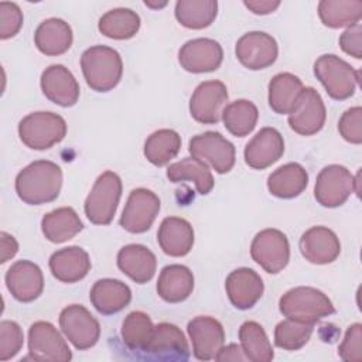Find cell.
Instances as JSON below:
<instances>
[{"label": "cell", "instance_id": "6da1fadb", "mask_svg": "<svg viewBox=\"0 0 362 362\" xmlns=\"http://www.w3.org/2000/svg\"><path fill=\"white\" fill-rule=\"evenodd\" d=\"M62 187V170L49 160H37L24 167L16 177L18 198L28 205H42L58 198Z\"/></svg>", "mask_w": 362, "mask_h": 362}, {"label": "cell", "instance_id": "7a4b0ae2", "mask_svg": "<svg viewBox=\"0 0 362 362\" xmlns=\"http://www.w3.org/2000/svg\"><path fill=\"white\" fill-rule=\"evenodd\" d=\"M81 68L88 86L95 92H109L123 75L120 54L107 45H93L83 51Z\"/></svg>", "mask_w": 362, "mask_h": 362}, {"label": "cell", "instance_id": "3957f363", "mask_svg": "<svg viewBox=\"0 0 362 362\" xmlns=\"http://www.w3.org/2000/svg\"><path fill=\"white\" fill-rule=\"evenodd\" d=\"M279 308L286 318L305 324H315L335 313L328 296L308 286H298L286 291L280 297Z\"/></svg>", "mask_w": 362, "mask_h": 362}, {"label": "cell", "instance_id": "277c9868", "mask_svg": "<svg viewBox=\"0 0 362 362\" xmlns=\"http://www.w3.org/2000/svg\"><path fill=\"white\" fill-rule=\"evenodd\" d=\"M66 123L54 112H34L18 123L20 140L33 150H47L64 140Z\"/></svg>", "mask_w": 362, "mask_h": 362}, {"label": "cell", "instance_id": "5b68a950", "mask_svg": "<svg viewBox=\"0 0 362 362\" xmlns=\"http://www.w3.org/2000/svg\"><path fill=\"white\" fill-rule=\"evenodd\" d=\"M314 75L322 83L329 98L345 100L355 93L359 71L334 54H324L314 62Z\"/></svg>", "mask_w": 362, "mask_h": 362}, {"label": "cell", "instance_id": "8992f818", "mask_svg": "<svg viewBox=\"0 0 362 362\" xmlns=\"http://www.w3.org/2000/svg\"><path fill=\"white\" fill-rule=\"evenodd\" d=\"M122 197V180L113 171L102 173L85 199V215L95 225H109L113 221Z\"/></svg>", "mask_w": 362, "mask_h": 362}, {"label": "cell", "instance_id": "52a82bcc", "mask_svg": "<svg viewBox=\"0 0 362 362\" xmlns=\"http://www.w3.org/2000/svg\"><path fill=\"white\" fill-rule=\"evenodd\" d=\"M352 192L359 195V173L356 177L339 164L324 167L315 180L314 197L325 208H337L346 202Z\"/></svg>", "mask_w": 362, "mask_h": 362}, {"label": "cell", "instance_id": "ba28073f", "mask_svg": "<svg viewBox=\"0 0 362 362\" xmlns=\"http://www.w3.org/2000/svg\"><path fill=\"white\" fill-rule=\"evenodd\" d=\"M188 150L192 157L212 167L218 174H226L235 165V146L218 132H205L194 136L189 140Z\"/></svg>", "mask_w": 362, "mask_h": 362}, {"label": "cell", "instance_id": "9c48e42d", "mask_svg": "<svg viewBox=\"0 0 362 362\" xmlns=\"http://www.w3.org/2000/svg\"><path fill=\"white\" fill-rule=\"evenodd\" d=\"M250 256L266 273L277 274L290 260L288 239L279 229H263L252 240Z\"/></svg>", "mask_w": 362, "mask_h": 362}, {"label": "cell", "instance_id": "30bf717a", "mask_svg": "<svg viewBox=\"0 0 362 362\" xmlns=\"http://www.w3.org/2000/svg\"><path fill=\"white\" fill-rule=\"evenodd\" d=\"M28 354L30 358L40 362H68L72 352L58 332V329L47 321H37L28 329Z\"/></svg>", "mask_w": 362, "mask_h": 362}, {"label": "cell", "instance_id": "8fae6325", "mask_svg": "<svg viewBox=\"0 0 362 362\" xmlns=\"http://www.w3.org/2000/svg\"><path fill=\"white\" fill-rule=\"evenodd\" d=\"M59 327L66 339L79 351L92 348L100 337L99 321L79 304H71L61 311Z\"/></svg>", "mask_w": 362, "mask_h": 362}, {"label": "cell", "instance_id": "7c38bea8", "mask_svg": "<svg viewBox=\"0 0 362 362\" xmlns=\"http://www.w3.org/2000/svg\"><path fill=\"white\" fill-rule=\"evenodd\" d=\"M160 212V198L147 188H136L129 194L120 216V226L130 233L147 232Z\"/></svg>", "mask_w": 362, "mask_h": 362}, {"label": "cell", "instance_id": "4fadbf2b", "mask_svg": "<svg viewBox=\"0 0 362 362\" xmlns=\"http://www.w3.org/2000/svg\"><path fill=\"white\" fill-rule=\"evenodd\" d=\"M235 54L245 68L250 71H260L276 62L279 45L270 34L263 31H250L236 41Z\"/></svg>", "mask_w": 362, "mask_h": 362}, {"label": "cell", "instance_id": "5bb4252c", "mask_svg": "<svg viewBox=\"0 0 362 362\" xmlns=\"http://www.w3.org/2000/svg\"><path fill=\"white\" fill-rule=\"evenodd\" d=\"M226 102V85L221 81H205L195 88L189 99V113L198 123L216 124L222 119Z\"/></svg>", "mask_w": 362, "mask_h": 362}, {"label": "cell", "instance_id": "9a60e30c", "mask_svg": "<svg viewBox=\"0 0 362 362\" xmlns=\"http://www.w3.org/2000/svg\"><path fill=\"white\" fill-rule=\"evenodd\" d=\"M327 119L324 100L318 90L308 86L304 88L294 110L288 115V126L301 136H313L318 133Z\"/></svg>", "mask_w": 362, "mask_h": 362}, {"label": "cell", "instance_id": "2e32d148", "mask_svg": "<svg viewBox=\"0 0 362 362\" xmlns=\"http://www.w3.org/2000/svg\"><path fill=\"white\" fill-rule=\"evenodd\" d=\"M192 354L198 361L215 359L216 354L225 344V331L222 324L209 315H198L187 327Z\"/></svg>", "mask_w": 362, "mask_h": 362}, {"label": "cell", "instance_id": "e0dca14e", "mask_svg": "<svg viewBox=\"0 0 362 362\" xmlns=\"http://www.w3.org/2000/svg\"><path fill=\"white\" fill-rule=\"evenodd\" d=\"M178 61L188 72H212L221 66L223 49L221 44L212 38H194L180 48Z\"/></svg>", "mask_w": 362, "mask_h": 362}, {"label": "cell", "instance_id": "ac0fdd59", "mask_svg": "<svg viewBox=\"0 0 362 362\" xmlns=\"http://www.w3.org/2000/svg\"><path fill=\"white\" fill-rule=\"evenodd\" d=\"M6 286L10 294L20 303L37 300L44 290V276L38 264L30 260L13 263L6 273Z\"/></svg>", "mask_w": 362, "mask_h": 362}, {"label": "cell", "instance_id": "d6986e66", "mask_svg": "<svg viewBox=\"0 0 362 362\" xmlns=\"http://www.w3.org/2000/svg\"><path fill=\"white\" fill-rule=\"evenodd\" d=\"M284 154V140L274 127L260 129L246 144L245 163L253 170H264L279 161Z\"/></svg>", "mask_w": 362, "mask_h": 362}, {"label": "cell", "instance_id": "ffe728a7", "mask_svg": "<svg viewBox=\"0 0 362 362\" xmlns=\"http://www.w3.org/2000/svg\"><path fill=\"white\" fill-rule=\"evenodd\" d=\"M40 83L45 98L58 106L71 107L79 99L81 89L78 81L72 72L61 64L45 68Z\"/></svg>", "mask_w": 362, "mask_h": 362}, {"label": "cell", "instance_id": "44dd1931", "mask_svg": "<svg viewBox=\"0 0 362 362\" xmlns=\"http://www.w3.org/2000/svg\"><path fill=\"white\" fill-rule=\"evenodd\" d=\"M225 290L235 308L249 310L262 298L264 284L262 277L253 269L239 267L228 274Z\"/></svg>", "mask_w": 362, "mask_h": 362}, {"label": "cell", "instance_id": "7402d4cb", "mask_svg": "<svg viewBox=\"0 0 362 362\" xmlns=\"http://www.w3.org/2000/svg\"><path fill=\"white\" fill-rule=\"evenodd\" d=\"M300 252L313 264H328L341 253V243L334 230L327 226H313L300 238Z\"/></svg>", "mask_w": 362, "mask_h": 362}, {"label": "cell", "instance_id": "603a6c76", "mask_svg": "<svg viewBox=\"0 0 362 362\" xmlns=\"http://www.w3.org/2000/svg\"><path fill=\"white\" fill-rule=\"evenodd\" d=\"M144 352L163 361H187L189 358L188 342L182 331L170 322H160L154 327Z\"/></svg>", "mask_w": 362, "mask_h": 362}, {"label": "cell", "instance_id": "cb8c5ba5", "mask_svg": "<svg viewBox=\"0 0 362 362\" xmlns=\"http://www.w3.org/2000/svg\"><path fill=\"white\" fill-rule=\"evenodd\" d=\"M157 242L165 255L182 257L188 255L194 246V229L184 218L167 216L160 223Z\"/></svg>", "mask_w": 362, "mask_h": 362}, {"label": "cell", "instance_id": "d4e9b609", "mask_svg": "<svg viewBox=\"0 0 362 362\" xmlns=\"http://www.w3.org/2000/svg\"><path fill=\"white\" fill-rule=\"evenodd\" d=\"M52 276L62 283H76L90 270L89 255L79 246H68L54 252L48 262Z\"/></svg>", "mask_w": 362, "mask_h": 362}, {"label": "cell", "instance_id": "484cf974", "mask_svg": "<svg viewBox=\"0 0 362 362\" xmlns=\"http://www.w3.org/2000/svg\"><path fill=\"white\" fill-rule=\"evenodd\" d=\"M89 300L98 313L112 315L130 304L132 290L117 279H100L92 286Z\"/></svg>", "mask_w": 362, "mask_h": 362}, {"label": "cell", "instance_id": "4316f807", "mask_svg": "<svg viewBox=\"0 0 362 362\" xmlns=\"http://www.w3.org/2000/svg\"><path fill=\"white\" fill-rule=\"evenodd\" d=\"M117 267L137 284L150 281L157 269L156 255L146 246L132 243L117 253Z\"/></svg>", "mask_w": 362, "mask_h": 362}, {"label": "cell", "instance_id": "83f0119b", "mask_svg": "<svg viewBox=\"0 0 362 362\" xmlns=\"http://www.w3.org/2000/svg\"><path fill=\"white\" fill-rule=\"evenodd\" d=\"M74 41L71 25L62 18L44 20L34 33V42L40 52L48 57H57L66 52Z\"/></svg>", "mask_w": 362, "mask_h": 362}, {"label": "cell", "instance_id": "f1b7e54d", "mask_svg": "<svg viewBox=\"0 0 362 362\" xmlns=\"http://www.w3.org/2000/svg\"><path fill=\"white\" fill-rule=\"evenodd\" d=\"M194 290V274L182 264L163 267L157 280V294L167 303L175 304L187 300Z\"/></svg>", "mask_w": 362, "mask_h": 362}, {"label": "cell", "instance_id": "f546056e", "mask_svg": "<svg viewBox=\"0 0 362 362\" xmlns=\"http://www.w3.org/2000/svg\"><path fill=\"white\" fill-rule=\"evenodd\" d=\"M308 185V173L298 163H287L274 170L267 178V189L281 199L298 197Z\"/></svg>", "mask_w": 362, "mask_h": 362}, {"label": "cell", "instance_id": "4dcf8cb0", "mask_svg": "<svg viewBox=\"0 0 362 362\" xmlns=\"http://www.w3.org/2000/svg\"><path fill=\"white\" fill-rule=\"evenodd\" d=\"M304 86L298 76L290 72H280L269 82V106L277 115H290Z\"/></svg>", "mask_w": 362, "mask_h": 362}, {"label": "cell", "instance_id": "1f68e13d", "mask_svg": "<svg viewBox=\"0 0 362 362\" xmlns=\"http://www.w3.org/2000/svg\"><path fill=\"white\" fill-rule=\"evenodd\" d=\"M83 228L76 211L71 206H61L41 219V230L47 240L52 243H64L76 236Z\"/></svg>", "mask_w": 362, "mask_h": 362}, {"label": "cell", "instance_id": "d6a6232c", "mask_svg": "<svg viewBox=\"0 0 362 362\" xmlns=\"http://www.w3.org/2000/svg\"><path fill=\"white\" fill-rule=\"evenodd\" d=\"M167 178L171 182L191 181L201 195L209 194L215 185L209 167L195 157H185L170 164L167 168Z\"/></svg>", "mask_w": 362, "mask_h": 362}, {"label": "cell", "instance_id": "836d02e7", "mask_svg": "<svg viewBox=\"0 0 362 362\" xmlns=\"http://www.w3.org/2000/svg\"><path fill=\"white\" fill-rule=\"evenodd\" d=\"M318 16L325 27L341 28L358 24L362 17L361 0H321Z\"/></svg>", "mask_w": 362, "mask_h": 362}, {"label": "cell", "instance_id": "e575fe53", "mask_svg": "<svg viewBox=\"0 0 362 362\" xmlns=\"http://www.w3.org/2000/svg\"><path fill=\"white\" fill-rule=\"evenodd\" d=\"M177 21L191 30L209 27L218 14V1L215 0H180L174 10Z\"/></svg>", "mask_w": 362, "mask_h": 362}, {"label": "cell", "instance_id": "d590c367", "mask_svg": "<svg viewBox=\"0 0 362 362\" xmlns=\"http://www.w3.org/2000/svg\"><path fill=\"white\" fill-rule=\"evenodd\" d=\"M98 30L112 40H129L139 33L140 17L132 8H113L99 18Z\"/></svg>", "mask_w": 362, "mask_h": 362}, {"label": "cell", "instance_id": "8d00e7d4", "mask_svg": "<svg viewBox=\"0 0 362 362\" xmlns=\"http://www.w3.org/2000/svg\"><path fill=\"white\" fill-rule=\"evenodd\" d=\"M259 119L256 105L247 99H238L225 106L222 122L225 129L235 137H245L253 132Z\"/></svg>", "mask_w": 362, "mask_h": 362}, {"label": "cell", "instance_id": "74e56055", "mask_svg": "<svg viewBox=\"0 0 362 362\" xmlns=\"http://www.w3.org/2000/svg\"><path fill=\"white\" fill-rule=\"evenodd\" d=\"M239 341L247 361L270 362L274 358L273 346L263 327L256 321H245L239 328Z\"/></svg>", "mask_w": 362, "mask_h": 362}, {"label": "cell", "instance_id": "f35d334b", "mask_svg": "<svg viewBox=\"0 0 362 362\" xmlns=\"http://www.w3.org/2000/svg\"><path fill=\"white\" fill-rule=\"evenodd\" d=\"M181 148V137L175 130L160 129L151 133L144 143V157L153 165L168 164Z\"/></svg>", "mask_w": 362, "mask_h": 362}, {"label": "cell", "instance_id": "ab89813d", "mask_svg": "<svg viewBox=\"0 0 362 362\" xmlns=\"http://www.w3.org/2000/svg\"><path fill=\"white\" fill-rule=\"evenodd\" d=\"M154 325L151 318L143 311H132L122 324V339L132 351H143L147 348Z\"/></svg>", "mask_w": 362, "mask_h": 362}, {"label": "cell", "instance_id": "60d3db41", "mask_svg": "<svg viewBox=\"0 0 362 362\" xmlns=\"http://www.w3.org/2000/svg\"><path fill=\"white\" fill-rule=\"evenodd\" d=\"M315 324L283 320L274 328V344L284 351H298L311 338Z\"/></svg>", "mask_w": 362, "mask_h": 362}, {"label": "cell", "instance_id": "b9f144b4", "mask_svg": "<svg viewBox=\"0 0 362 362\" xmlns=\"http://www.w3.org/2000/svg\"><path fill=\"white\" fill-rule=\"evenodd\" d=\"M24 334L14 321L4 320L0 322V361L14 358L23 348Z\"/></svg>", "mask_w": 362, "mask_h": 362}, {"label": "cell", "instance_id": "7bdbcfd3", "mask_svg": "<svg viewBox=\"0 0 362 362\" xmlns=\"http://www.w3.org/2000/svg\"><path fill=\"white\" fill-rule=\"evenodd\" d=\"M338 132L344 140L352 144L362 143V107L354 106L345 110L338 122Z\"/></svg>", "mask_w": 362, "mask_h": 362}, {"label": "cell", "instance_id": "ee69618b", "mask_svg": "<svg viewBox=\"0 0 362 362\" xmlns=\"http://www.w3.org/2000/svg\"><path fill=\"white\" fill-rule=\"evenodd\" d=\"M23 27V11L11 1H0V38L7 40L18 34Z\"/></svg>", "mask_w": 362, "mask_h": 362}, {"label": "cell", "instance_id": "f6af8a7d", "mask_svg": "<svg viewBox=\"0 0 362 362\" xmlns=\"http://www.w3.org/2000/svg\"><path fill=\"white\" fill-rule=\"evenodd\" d=\"M338 355L346 362L362 361V325L359 322L348 327L345 337L338 348Z\"/></svg>", "mask_w": 362, "mask_h": 362}, {"label": "cell", "instance_id": "bcb514c9", "mask_svg": "<svg viewBox=\"0 0 362 362\" xmlns=\"http://www.w3.org/2000/svg\"><path fill=\"white\" fill-rule=\"evenodd\" d=\"M339 47L345 54H348L356 59L362 58V25H361V23L348 27L341 34Z\"/></svg>", "mask_w": 362, "mask_h": 362}, {"label": "cell", "instance_id": "7dc6e473", "mask_svg": "<svg viewBox=\"0 0 362 362\" xmlns=\"http://www.w3.org/2000/svg\"><path fill=\"white\" fill-rule=\"evenodd\" d=\"M243 4L253 13V14H260L266 16L273 13L279 6V0H245Z\"/></svg>", "mask_w": 362, "mask_h": 362}, {"label": "cell", "instance_id": "c3c4849f", "mask_svg": "<svg viewBox=\"0 0 362 362\" xmlns=\"http://www.w3.org/2000/svg\"><path fill=\"white\" fill-rule=\"evenodd\" d=\"M215 361H218V362H225V361H247V358L243 354L240 345L229 344V345L222 346L219 349V352L215 356Z\"/></svg>", "mask_w": 362, "mask_h": 362}, {"label": "cell", "instance_id": "681fc988", "mask_svg": "<svg viewBox=\"0 0 362 362\" xmlns=\"http://www.w3.org/2000/svg\"><path fill=\"white\" fill-rule=\"evenodd\" d=\"M0 242H1V263H6L7 260H10L11 257H14V255L18 250V243L17 240L8 235L7 232H1L0 233Z\"/></svg>", "mask_w": 362, "mask_h": 362}, {"label": "cell", "instance_id": "f907efd6", "mask_svg": "<svg viewBox=\"0 0 362 362\" xmlns=\"http://www.w3.org/2000/svg\"><path fill=\"white\" fill-rule=\"evenodd\" d=\"M144 4L147 6V7H150V8H163V7H165L167 6V1H148V0H146L144 1Z\"/></svg>", "mask_w": 362, "mask_h": 362}]
</instances>
